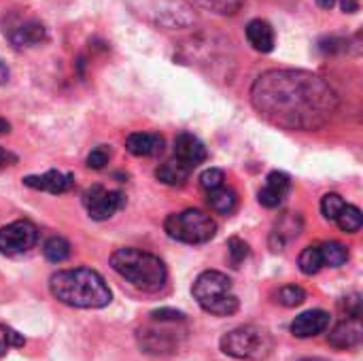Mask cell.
Listing matches in <instances>:
<instances>
[{"label":"cell","instance_id":"cell-1","mask_svg":"<svg viewBox=\"0 0 363 361\" xmlns=\"http://www.w3.org/2000/svg\"><path fill=\"white\" fill-rule=\"evenodd\" d=\"M251 104L262 119L281 130L313 132L330 123L338 96L323 77L311 70L274 68L255 79Z\"/></svg>","mask_w":363,"mask_h":361},{"label":"cell","instance_id":"cell-2","mask_svg":"<svg viewBox=\"0 0 363 361\" xmlns=\"http://www.w3.org/2000/svg\"><path fill=\"white\" fill-rule=\"evenodd\" d=\"M51 296L70 309H104L113 294L106 281L91 268L60 270L49 279Z\"/></svg>","mask_w":363,"mask_h":361},{"label":"cell","instance_id":"cell-3","mask_svg":"<svg viewBox=\"0 0 363 361\" xmlns=\"http://www.w3.org/2000/svg\"><path fill=\"white\" fill-rule=\"evenodd\" d=\"M111 268L125 279L132 287L145 294H157L168 281V270L164 262L143 249L123 247L111 255Z\"/></svg>","mask_w":363,"mask_h":361},{"label":"cell","instance_id":"cell-4","mask_svg":"<svg viewBox=\"0 0 363 361\" xmlns=\"http://www.w3.org/2000/svg\"><path fill=\"white\" fill-rule=\"evenodd\" d=\"M191 294L194 300L200 304V309L215 317H230L240 306L238 296L234 294L232 279L219 270H206L198 274Z\"/></svg>","mask_w":363,"mask_h":361},{"label":"cell","instance_id":"cell-5","mask_svg":"<svg viewBox=\"0 0 363 361\" xmlns=\"http://www.w3.org/2000/svg\"><path fill=\"white\" fill-rule=\"evenodd\" d=\"M221 351L228 357L247 361L266 360L274 347L272 334L266 328L259 326H240L228 334L221 336L219 340Z\"/></svg>","mask_w":363,"mask_h":361},{"label":"cell","instance_id":"cell-6","mask_svg":"<svg viewBox=\"0 0 363 361\" xmlns=\"http://www.w3.org/2000/svg\"><path fill=\"white\" fill-rule=\"evenodd\" d=\"M164 230L177 243L204 245L211 238H215L217 223L208 213H204L200 209H187V211H181V213L168 215L166 221H164Z\"/></svg>","mask_w":363,"mask_h":361},{"label":"cell","instance_id":"cell-7","mask_svg":"<svg viewBox=\"0 0 363 361\" xmlns=\"http://www.w3.org/2000/svg\"><path fill=\"white\" fill-rule=\"evenodd\" d=\"M128 4L138 17L157 28L174 30L187 28L196 21L191 4H187L185 0H128Z\"/></svg>","mask_w":363,"mask_h":361},{"label":"cell","instance_id":"cell-8","mask_svg":"<svg viewBox=\"0 0 363 361\" xmlns=\"http://www.w3.org/2000/svg\"><path fill=\"white\" fill-rule=\"evenodd\" d=\"M179 323H185V321H164V319L151 317V323L143 326L136 332L138 347L151 355L174 353L181 345V338L185 336V332H179V328H177Z\"/></svg>","mask_w":363,"mask_h":361},{"label":"cell","instance_id":"cell-9","mask_svg":"<svg viewBox=\"0 0 363 361\" xmlns=\"http://www.w3.org/2000/svg\"><path fill=\"white\" fill-rule=\"evenodd\" d=\"M38 240V230L34 223L19 219L0 228V253L2 255H21L28 253Z\"/></svg>","mask_w":363,"mask_h":361},{"label":"cell","instance_id":"cell-10","mask_svg":"<svg viewBox=\"0 0 363 361\" xmlns=\"http://www.w3.org/2000/svg\"><path fill=\"white\" fill-rule=\"evenodd\" d=\"M123 202H125V198L121 191H108L100 185H94L83 194V206L87 209V213L94 221L111 219L123 206Z\"/></svg>","mask_w":363,"mask_h":361},{"label":"cell","instance_id":"cell-11","mask_svg":"<svg viewBox=\"0 0 363 361\" xmlns=\"http://www.w3.org/2000/svg\"><path fill=\"white\" fill-rule=\"evenodd\" d=\"M330 323H332L330 313L319 311V309L306 311L291 321V334L296 338H315V336L323 334L330 328Z\"/></svg>","mask_w":363,"mask_h":361},{"label":"cell","instance_id":"cell-12","mask_svg":"<svg viewBox=\"0 0 363 361\" xmlns=\"http://www.w3.org/2000/svg\"><path fill=\"white\" fill-rule=\"evenodd\" d=\"M289 189H291V179H289V174L274 170V172H270V174L266 177V185L259 189L257 200H259V204L266 206V209H277V206L283 204V200H285V196L289 194Z\"/></svg>","mask_w":363,"mask_h":361},{"label":"cell","instance_id":"cell-13","mask_svg":"<svg viewBox=\"0 0 363 361\" xmlns=\"http://www.w3.org/2000/svg\"><path fill=\"white\" fill-rule=\"evenodd\" d=\"M174 157L194 170L198 164H202L208 157V153H206L204 143L198 136H194L189 132H181L174 138Z\"/></svg>","mask_w":363,"mask_h":361},{"label":"cell","instance_id":"cell-14","mask_svg":"<svg viewBox=\"0 0 363 361\" xmlns=\"http://www.w3.org/2000/svg\"><path fill=\"white\" fill-rule=\"evenodd\" d=\"M23 185L36 191H47V194H66L72 185H74V177L72 174H64L60 170H49L45 174L38 177H26Z\"/></svg>","mask_w":363,"mask_h":361},{"label":"cell","instance_id":"cell-15","mask_svg":"<svg viewBox=\"0 0 363 361\" xmlns=\"http://www.w3.org/2000/svg\"><path fill=\"white\" fill-rule=\"evenodd\" d=\"M362 319H349V317H347V321L338 323V326L330 332L328 343H330L334 349L345 351V349H355V347L362 343Z\"/></svg>","mask_w":363,"mask_h":361},{"label":"cell","instance_id":"cell-16","mask_svg":"<svg viewBox=\"0 0 363 361\" xmlns=\"http://www.w3.org/2000/svg\"><path fill=\"white\" fill-rule=\"evenodd\" d=\"M125 149L136 157H155L164 151V136L153 132H134L125 138Z\"/></svg>","mask_w":363,"mask_h":361},{"label":"cell","instance_id":"cell-17","mask_svg":"<svg viewBox=\"0 0 363 361\" xmlns=\"http://www.w3.org/2000/svg\"><path fill=\"white\" fill-rule=\"evenodd\" d=\"M300 232H302V217L298 213H287L285 217H281L270 236L272 251H283L285 245H289L294 238L300 236Z\"/></svg>","mask_w":363,"mask_h":361},{"label":"cell","instance_id":"cell-18","mask_svg":"<svg viewBox=\"0 0 363 361\" xmlns=\"http://www.w3.org/2000/svg\"><path fill=\"white\" fill-rule=\"evenodd\" d=\"M47 38V28L36 19H26L9 30V40L15 47H34Z\"/></svg>","mask_w":363,"mask_h":361},{"label":"cell","instance_id":"cell-19","mask_svg":"<svg viewBox=\"0 0 363 361\" xmlns=\"http://www.w3.org/2000/svg\"><path fill=\"white\" fill-rule=\"evenodd\" d=\"M247 40L255 51L270 53L274 49V43H277L274 28L266 19H251L247 23Z\"/></svg>","mask_w":363,"mask_h":361},{"label":"cell","instance_id":"cell-20","mask_svg":"<svg viewBox=\"0 0 363 361\" xmlns=\"http://www.w3.org/2000/svg\"><path fill=\"white\" fill-rule=\"evenodd\" d=\"M189 174H191V168L185 166L183 162H179L177 157H172V160L160 164L157 170H155V179H157L160 183H164V185H170V187H181V185H185V181L189 179Z\"/></svg>","mask_w":363,"mask_h":361},{"label":"cell","instance_id":"cell-21","mask_svg":"<svg viewBox=\"0 0 363 361\" xmlns=\"http://www.w3.org/2000/svg\"><path fill=\"white\" fill-rule=\"evenodd\" d=\"M236 204H238L236 191L230 189V187H225V185L219 187V189H215V191H208V206H211L215 213H219V215H230V213H234Z\"/></svg>","mask_w":363,"mask_h":361},{"label":"cell","instance_id":"cell-22","mask_svg":"<svg viewBox=\"0 0 363 361\" xmlns=\"http://www.w3.org/2000/svg\"><path fill=\"white\" fill-rule=\"evenodd\" d=\"M321 249V260H323V266H330V268H340L349 262V249L342 245V243H323L319 245Z\"/></svg>","mask_w":363,"mask_h":361},{"label":"cell","instance_id":"cell-23","mask_svg":"<svg viewBox=\"0 0 363 361\" xmlns=\"http://www.w3.org/2000/svg\"><path fill=\"white\" fill-rule=\"evenodd\" d=\"M43 255L51 264H62L70 257V243L62 236H51L43 245Z\"/></svg>","mask_w":363,"mask_h":361},{"label":"cell","instance_id":"cell-24","mask_svg":"<svg viewBox=\"0 0 363 361\" xmlns=\"http://www.w3.org/2000/svg\"><path fill=\"white\" fill-rule=\"evenodd\" d=\"M336 223L342 232L347 234H355L359 232L363 226V215L362 211L353 204H345V209L340 211V215L336 217Z\"/></svg>","mask_w":363,"mask_h":361},{"label":"cell","instance_id":"cell-25","mask_svg":"<svg viewBox=\"0 0 363 361\" xmlns=\"http://www.w3.org/2000/svg\"><path fill=\"white\" fill-rule=\"evenodd\" d=\"M298 266H300V270H302L306 277L317 274V272L323 268V260H321V249H319V245L306 247V249L300 253V257H298Z\"/></svg>","mask_w":363,"mask_h":361},{"label":"cell","instance_id":"cell-26","mask_svg":"<svg viewBox=\"0 0 363 361\" xmlns=\"http://www.w3.org/2000/svg\"><path fill=\"white\" fill-rule=\"evenodd\" d=\"M185 2L206 9V11H213L217 15H234L245 4V0H185Z\"/></svg>","mask_w":363,"mask_h":361},{"label":"cell","instance_id":"cell-27","mask_svg":"<svg viewBox=\"0 0 363 361\" xmlns=\"http://www.w3.org/2000/svg\"><path fill=\"white\" fill-rule=\"evenodd\" d=\"M249 253H251V249H249V245L242 238L232 236L228 240V260H230L232 268H240L245 264V260L249 257Z\"/></svg>","mask_w":363,"mask_h":361},{"label":"cell","instance_id":"cell-28","mask_svg":"<svg viewBox=\"0 0 363 361\" xmlns=\"http://www.w3.org/2000/svg\"><path fill=\"white\" fill-rule=\"evenodd\" d=\"M306 300V291L298 285H285L277 294V302L285 309H296Z\"/></svg>","mask_w":363,"mask_h":361},{"label":"cell","instance_id":"cell-29","mask_svg":"<svg viewBox=\"0 0 363 361\" xmlns=\"http://www.w3.org/2000/svg\"><path fill=\"white\" fill-rule=\"evenodd\" d=\"M345 204L347 202L342 200V196H338V194H325L321 198V213H323L325 219L336 221V217L340 215V211L345 209Z\"/></svg>","mask_w":363,"mask_h":361},{"label":"cell","instance_id":"cell-30","mask_svg":"<svg viewBox=\"0 0 363 361\" xmlns=\"http://www.w3.org/2000/svg\"><path fill=\"white\" fill-rule=\"evenodd\" d=\"M225 183V172L219 170V168H208L200 174V187L208 194V191H215L219 187H223Z\"/></svg>","mask_w":363,"mask_h":361},{"label":"cell","instance_id":"cell-31","mask_svg":"<svg viewBox=\"0 0 363 361\" xmlns=\"http://www.w3.org/2000/svg\"><path fill=\"white\" fill-rule=\"evenodd\" d=\"M111 160V149L106 145H100L96 149H91V153L87 155V166L94 170H102Z\"/></svg>","mask_w":363,"mask_h":361},{"label":"cell","instance_id":"cell-32","mask_svg":"<svg viewBox=\"0 0 363 361\" xmlns=\"http://www.w3.org/2000/svg\"><path fill=\"white\" fill-rule=\"evenodd\" d=\"M342 311L347 313L349 319H362V296L359 294H351L349 298L342 300Z\"/></svg>","mask_w":363,"mask_h":361},{"label":"cell","instance_id":"cell-33","mask_svg":"<svg viewBox=\"0 0 363 361\" xmlns=\"http://www.w3.org/2000/svg\"><path fill=\"white\" fill-rule=\"evenodd\" d=\"M0 330H2V338H4V343H6V347H23L26 345V338L21 336V334H17L13 328H9V326H0Z\"/></svg>","mask_w":363,"mask_h":361},{"label":"cell","instance_id":"cell-34","mask_svg":"<svg viewBox=\"0 0 363 361\" xmlns=\"http://www.w3.org/2000/svg\"><path fill=\"white\" fill-rule=\"evenodd\" d=\"M149 317L164 319V321H185V313L174 311V309H160V311H153Z\"/></svg>","mask_w":363,"mask_h":361},{"label":"cell","instance_id":"cell-35","mask_svg":"<svg viewBox=\"0 0 363 361\" xmlns=\"http://www.w3.org/2000/svg\"><path fill=\"white\" fill-rule=\"evenodd\" d=\"M17 155L13 153V151H9V149H4V147H0V166L4 168V166H15L17 164Z\"/></svg>","mask_w":363,"mask_h":361},{"label":"cell","instance_id":"cell-36","mask_svg":"<svg viewBox=\"0 0 363 361\" xmlns=\"http://www.w3.org/2000/svg\"><path fill=\"white\" fill-rule=\"evenodd\" d=\"M342 9V13H357L359 11V0H336Z\"/></svg>","mask_w":363,"mask_h":361},{"label":"cell","instance_id":"cell-37","mask_svg":"<svg viewBox=\"0 0 363 361\" xmlns=\"http://www.w3.org/2000/svg\"><path fill=\"white\" fill-rule=\"evenodd\" d=\"M317 4L321 6V9H325V11H330L334 4H336V0H317Z\"/></svg>","mask_w":363,"mask_h":361},{"label":"cell","instance_id":"cell-38","mask_svg":"<svg viewBox=\"0 0 363 361\" xmlns=\"http://www.w3.org/2000/svg\"><path fill=\"white\" fill-rule=\"evenodd\" d=\"M6 132H11V123L0 117V134H6Z\"/></svg>","mask_w":363,"mask_h":361},{"label":"cell","instance_id":"cell-39","mask_svg":"<svg viewBox=\"0 0 363 361\" xmlns=\"http://www.w3.org/2000/svg\"><path fill=\"white\" fill-rule=\"evenodd\" d=\"M6 349H9V347H6L4 338H0V355H4V353H6Z\"/></svg>","mask_w":363,"mask_h":361},{"label":"cell","instance_id":"cell-40","mask_svg":"<svg viewBox=\"0 0 363 361\" xmlns=\"http://www.w3.org/2000/svg\"><path fill=\"white\" fill-rule=\"evenodd\" d=\"M302 361H325V360H321V357H306V360H302Z\"/></svg>","mask_w":363,"mask_h":361},{"label":"cell","instance_id":"cell-41","mask_svg":"<svg viewBox=\"0 0 363 361\" xmlns=\"http://www.w3.org/2000/svg\"><path fill=\"white\" fill-rule=\"evenodd\" d=\"M0 66H2V64H0Z\"/></svg>","mask_w":363,"mask_h":361}]
</instances>
